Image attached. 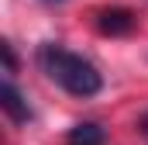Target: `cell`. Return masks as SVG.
Instances as JSON below:
<instances>
[{
  "label": "cell",
  "mask_w": 148,
  "mask_h": 145,
  "mask_svg": "<svg viewBox=\"0 0 148 145\" xmlns=\"http://www.w3.org/2000/svg\"><path fill=\"white\" fill-rule=\"evenodd\" d=\"M0 55H3V72L14 76V72H17V55H14V45H10L7 38L0 41Z\"/></svg>",
  "instance_id": "5b68a950"
},
{
  "label": "cell",
  "mask_w": 148,
  "mask_h": 145,
  "mask_svg": "<svg viewBox=\"0 0 148 145\" xmlns=\"http://www.w3.org/2000/svg\"><path fill=\"white\" fill-rule=\"evenodd\" d=\"M66 145H107V128L100 121H79L69 128Z\"/></svg>",
  "instance_id": "277c9868"
},
{
  "label": "cell",
  "mask_w": 148,
  "mask_h": 145,
  "mask_svg": "<svg viewBox=\"0 0 148 145\" xmlns=\"http://www.w3.org/2000/svg\"><path fill=\"white\" fill-rule=\"evenodd\" d=\"M41 3H66V0H41Z\"/></svg>",
  "instance_id": "52a82bcc"
},
{
  "label": "cell",
  "mask_w": 148,
  "mask_h": 145,
  "mask_svg": "<svg viewBox=\"0 0 148 145\" xmlns=\"http://www.w3.org/2000/svg\"><path fill=\"white\" fill-rule=\"evenodd\" d=\"M138 28V14L127 7H103L97 10V31L107 38H124Z\"/></svg>",
  "instance_id": "3957f363"
},
{
  "label": "cell",
  "mask_w": 148,
  "mask_h": 145,
  "mask_svg": "<svg viewBox=\"0 0 148 145\" xmlns=\"http://www.w3.org/2000/svg\"><path fill=\"white\" fill-rule=\"evenodd\" d=\"M35 62H38V69L45 72L59 90H66L69 97L90 100V97H97V93L103 90L100 69H97L86 55L69 52V48L59 45V41H41L38 52H35Z\"/></svg>",
  "instance_id": "6da1fadb"
},
{
  "label": "cell",
  "mask_w": 148,
  "mask_h": 145,
  "mask_svg": "<svg viewBox=\"0 0 148 145\" xmlns=\"http://www.w3.org/2000/svg\"><path fill=\"white\" fill-rule=\"evenodd\" d=\"M0 107L10 117V124H31L35 121V110L28 104V97L17 90L14 76H3V83H0Z\"/></svg>",
  "instance_id": "7a4b0ae2"
},
{
  "label": "cell",
  "mask_w": 148,
  "mask_h": 145,
  "mask_svg": "<svg viewBox=\"0 0 148 145\" xmlns=\"http://www.w3.org/2000/svg\"><path fill=\"white\" fill-rule=\"evenodd\" d=\"M138 131H141V138H145V145H148V114L141 117V124H138Z\"/></svg>",
  "instance_id": "8992f818"
}]
</instances>
